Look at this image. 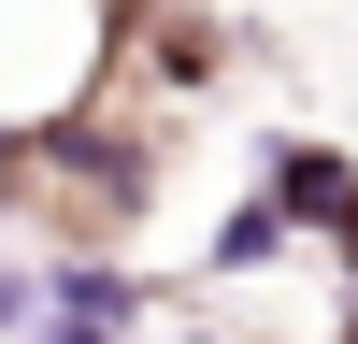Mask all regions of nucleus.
I'll return each mask as SVG.
<instances>
[{"label":"nucleus","instance_id":"obj_3","mask_svg":"<svg viewBox=\"0 0 358 344\" xmlns=\"http://www.w3.org/2000/svg\"><path fill=\"white\" fill-rule=\"evenodd\" d=\"M15 315H29V287H0V330H15Z\"/></svg>","mask_w":358,"mask_h":344},{"label":"nucleus","instance_id":"obj_1","mask_svg":"<svg viewBox=\"0 0 358 344\" xmlns=\"http://www.w3.org/2000/svg\"><path fill=\"white\" fill-rule=\"evenodd\" d=\"M273 215H315V229H344V215H358L344 158H315V143H287V158H273Z\"/></svg>","mask_w":358,"mask_h":344},{"label":"nucleus","instance_id":"obj_2","mask_svg":"<svg viewBox=\"0 0 358 344\" xmlns=\"http://www.w3.org/2000/svg\"><path fill=\"white\" fill-rule=\"evenodd\" d=\"M43 315H57V330H72V315H86V330H129L143 301H129L115 273H57V287H43Z\"/></svg>","mask_w":358,"mask_h":344}]
</instances>
